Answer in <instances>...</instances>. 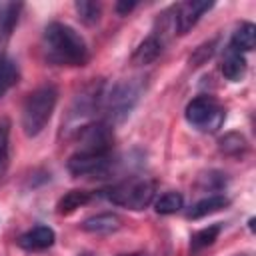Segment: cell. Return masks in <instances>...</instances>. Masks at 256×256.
I'll return each mask as SVG.
<instances>
[{
    "label": "cell",
    "mask_w": 256,
    "mask_h": 256,
    "mask_svg": "<svg viewBox=\"0 0 256 256\" xmlns=\"http://www.w3.org/2000/svg\"><path fill=\"white\" fill-rule=\"evenodd\" d=\"M44 52L52 64L84 66L88 62V46L84 38L68 24L50 22L44 30Z\"/></svg>",
    "instance_id": "6da1fadb"
},
{
    "label": "cell",
    "mask_w": 256,
    "mask_h": 256,
    "mask_svg": "<svg viewBox=\"0 0 256 256\" xmlns=\"http://www.w3.org/2000/svg\"><path fill=\"white\" fill-rule=\"evenodd\" d=\"M56 102H58V90L52 84L40 86L26 96L22 106V128L28 136H36L46 128Z\"/></svg>",
    "instance_id": "7a4b0ae2"
},
{
    "label": "cell",
    "mask_w": 256,
    "mask_h": 256,
    "mask_svg": "<svg viewBox=\"0 0 256 256\" xmlns=\"http://www.w3.org/2000/svg\"><path fill=\"white\" fill-rule=\"evenodd\" d=\"M156 192V184L148 178H128L118 184H112L110 188L102 190V196L110 200L116 206L128 208V210H144L152 204Z\"/></svg>",
    "instance_id": "3957f363"
},
{
    "label": "cell",
    "mask_w": 256,
    "mask_h": 256,
    "mask_svg": "<svg viewBox=\"0 0 256 256\" xmlns=\"http://www.w3.org/2000/svg\"><path fill=\"white\" fill-rule=\"evenodd\" d=\"M140 90H142V86H140L138 78L126 80V82H118V84H114L110 88L102 86L98 108L102 112H106V116L112 122H120L130 114L132 106L136 104V100L140 96Z\"/></svg>",
    "instance_id": "277c9868"
},
{
    "label": "cell",
    "mask_w": 256,
    "mask_h": 256,
    "mask_svg": "<svg viewBox=\"0 0 256 256\" xmlns=\"http://www.w3.org/2000/svg\"><path fill=\"white\" fill-rule=\"evenodd\" d=\"M184 114H186L188 124L202 132H216L224 122L222 106L210 96H198L190 100Z\"/></svg>",
    "instance_id": "5b68a950"
},
{
    "label": "cell",
    "mask_w": 256,
    "mask_h": 256,
    "mask_svg": "<svg viewBox=\"0 0 256 256\" xmlns=\"http://www.w3.org/2000/svg\"><path fill=\"white\" fill-rule=\"evenodd\" d=\"M114 164L112 152H90V150H78L74 152L66 168L74 176H104Z\"/></svg>",
    "instance_id": "8992f818"
},
{
    "label": "cell",
    "mask_w": 256,
    "mask_h": 256,
    "mask_svg": "<svg viewBox=\"0 0 256 256\" xmlns=\"http://www.w3.org/2000/svg\"><path fill=\"white\" fill-rule=\"evenodd\" d=\"M78 144L80 150H90V152H110L114 134L108 122H88L76 128Z\"/></svg>",
    "instance_id": "52a82bcc"
},
{
    "label": "cell",
    "mask_w": 256,
    "mask_h": 256,
    "mask_svg": "<svg viewBox=\"0 0 256 256\" xmlns=\"http://www.w3.org/2000/svg\"><path fill=\"white\" fill-rule=\"evenodd\" d=\"M214 6V2H198V0H188L182 2L174 8V28L178 34H186L190 28L196 26V22L202 18L204 12H208Z\"/></svg>",
    "instance_id": "ba28073f"
},
{
    "label": "cell",
    "mask_w": 256,
    "mask_h": 256,
    "mask_svg": "<svg viewBox=\"0 0 256 256\" xmlns=\"http://www.w3.org/2000/svg\"><path fill=\"white\" fill-rule=\"evenodd\" d=\"M56 240V234L52 228L48 226H34L30 228L28 232H24L20 238H18V246L22 250H28V252H40V250H46L54 244Z\"/></svg>",
    "instance_id": "9c48e42d"
},
{
    "label": "cell",
    "mask_w": 256,
    "mask_h": 256,
    "mask_svg": "<svg viewBox=\"0 0 256 256\" xmlns=\"http://www.w3.org/2000/svg\"><path fill=\"white\" fill-rule=\"evenodd\" d=\"M122 220L120 216L112 214V212H102V214H94L90 218H86L80 226L82 230L90 232V234H110V232H116L120 228Z\"/></svg>",
    "instance_id": "30bf717a"
},
{
    "label": "cell",
    "mask_w": 256,
    "mask_h": 256,
    "mask_svg": "<svg viewBox=\"0 0 256 256\" xmlns=\"http://www.w3.org/2000/svg\"><path fill=\"white\" fill-rule=\"evenodd\" d=\"M222 74L230 82L242 80L244 74H246V58H244V54L228 46L226 54H224V60H222Z\"/></svg>",
    "instance_id": "8fae6325"
},
{
    "label": "cell",
    "mask_w": 256,
    "mask_h": 256,
    "mask_svg": "<svg viewBox=\"0 0 256 256\" xmlns=\"http://www.w3.org/2000/svg\"><path fill=\"white\" fill-rule=\"evenodd\" d=\"M162 40L156 36V34H150L148 38H144L140 44H138V48L134 50V54H132V62L134 64H138V66H146V64H152L158 56H160V52H162Z\"/></svg>",
    "instance_id": "7c38bea8"
},
{
    "label": "cell",
    "mask_w": 256,
    "mask_h": 256,
    "mask_svg": "<svg viewBox=\"0 0 256 256\" xmlns=\"http://www.w3.org/2000/svg\"><path fill=\"white\" fill-rule=\"evenodd\" d=\"M20 10H22L20 2H0V46L10 38L18 22Z\"/></svg>",
    "instance_id": "4fadbf2b"
},
{
    "label": "cell",
    "mask_w": 256,
    "mask_h": 256,
    "mask_svg": "<svg viewBox=\"0 0 256 256\" xmlns=\"http://www.w3.org/2000/svg\"><path fill=\"white\" fill-rule=\"evenodd\" d=\"M228 206V198L226 196H222V194H212V196H208V198H202L200 202H196L190 210H188V218L190 220H198V218H204V216H208V214H214V212H218V210H222V208H226Z\"/></svg>",
    "instance_id": "5bb4252c"
},
{
    "label": "cell",
    "mask_w": 256,
    "mask_h": 256,
    "mask_svg": "<svg viewBox=\"0 0 256 256\" xmlns=\"http://www.w3.org/2000/svg\"><path fill=\"white\" fill-rule=\"evenodd\" d=\"M256 44V26L252 22H242L230 40V48L238 50V52H250Z\"/></svg>",
    "instance_id": "9a60e30c"
},
{
    "label": "cell",
    "mask_w": 256,
    "mask_h": 256,
    "mask_svg": "<svg viewBox=\"0 0 256 256\" xmlns=\"http://www.w3.org/2000/svg\"><path fill=\"white\" fill-rule=\"evenodd\" d=\"M90 200H92V194H90L88 190H70V192H66V194L58 200L56 212H58V214H72L74 210H78L80 206L88 204Z\"/></svg>",
    "instance_id": "2e32d148"
},
{
    "label": "cell",
    "mask_w": 256,
    "mask_h": 256,
    "mask_svg": "<svg viewBox=\"0 0 256 256\" xmlns=\"http://www.w3.org/2000/svg\"><path fill=\"white\" fill-rule=\"evenodd\" d=\"M18 78H20V70H18L16 62L8 56H0V98L12 86H16Z\"/></svg>",
    "instance_id": "e0dca14e"
},
{
    "label": "cell",
    "mask_w": 256,
    "mask_h": 256,
    "mask_svg": "<svg viewBox=\"0 0 256 256\" xmlns=\"http://www.w3.org/2000/svg\"><path fill=\"white\" fill-rule=\"evenodd\" d=\"M220 232H222V224H210V226L194 232L190 238V252H198L202 248L212 246L216 242V238L220 236Z\"/></svg>",
    "instance_id": "ac0fdd59"
},
{
    "label": "cell",
    "mask_w": 256,
    "mask_h": 256,
    "mask_svg": "<svg viewBox=\"0 0 256 256\" xmlns=\"http://www.w3.org/2000/svg\"><path fill=\"white\" fill-rule=\"evenodd\" d=\"M182 206H184V198H182L180 192H166V194H162V196L154 202V210H156L158 214H164V216L176 214Z\"/></svg>",
    "instance_id": "d6986e66"
},
{
    "label": "cell",
    "mask_w": 256,
    "mask_h": 256,
    "mask_svg": "<svg viewBox=\"0 0 256 256\" xmlns=\"http://www.w3.org/2000/svg\"><path fill=\"white\" fill-rule=\"evenodd\" d=\"M218 144H220V150H222L224 154H228V156H240V154H244L246 148H248L244 136L238 134V132H228V134H224Z\"/></svg>",
    "instance_id": "ffe728a7"
},
{
    "label": "cell",
    "mask_w": 256,
    "mask_h": 256,
    "mask_svg": "<svg viewBox=\"0 0 256 256\" xmlns=\"http://www.w3.org/2000/svg\"><path fill=\"white\" fill-rule=\"evenodd\" d=\"M74 6H76V12H78V18H80L84 24L92 26V24H96V22L100 20L102 6H100L98 2H90V0H78Z\"/></svg>",
    "instance_id": "44dd1931"
},
{
    "label": "cell",
    "mask_w": 256,
    "mask_h": 256,
    "mask_svg": "<svg viewBox=\"0 0 256 256\" xmlns=\"http://www.w3.org/2000/svg\"><path fill=\"white\" fill-rule=\"evenodd\" d=\"M10 122L6 118H0V176L8 168L10 158Z\"/></svg>",
    "instance_id": "7402d4cb"
},
{
    "label": "cell",
    "mask_w": 256,
    "mask_h": 256,
    "mask_svg": "<svg viewBox=\"0 0 256 256\" xmlns=\"http://www.w3.org/2000/svg\"><path fill=\"white\" fill-rule=\"evenodd\" d=\"M214 46H216L214 40H212V42H206V44H202V46H198L196 52L190 56V64H192V66H200V64H204V62L214 54Z\"/></svg>",
    "instance_id": "603a6c76"
},
{
    "label": "cell",
    "mask_w": 256,
    "mask_h": 256,
    "mask_svg": "<svg viewBox=\"0 0 256 256\" xmlns=\"http://www.w3.org/2000/svg\"><path fill=\"white\" fill-rule=\"evenodd\" d=\"M136 8V2L134 0H120V2H116V12L118 14H128L130 10H134Z\"/></svg>",
    "instance_id": "cb8c5ba5"
},
{
    "label": "cell",
    "mask_w": 256,
    "mask_h": 256,
    "mask_svg": "<svg viewBox=\"0 0 256 256\" xmlns=\"http://www.w3.org/2000/svg\"><path fill=\"white\" fill-rule=\"evenodd\" d=\"M120 256H146L144 252H130V254H120Z\"/></svg>",
    "instance_id": "d4e9b609"
},
{
    "label": "cell",
    "mask_w": 256,
    "mask_h": 256,
    "mask_svg": "<svg viewBox=\"0 0 256 256\" xmlns=\"http://www.w3.org/2000/svg\"><path fill=\"white\" fill-rule=\"evenodd\" d=\"M84 256H90V254H84Z\"/></svg>",
    "instance_id": "484cf974"
},
{
    "label": "cell",
    "mask_w": 256,
    "mask_h": 256,
    "mask_svg": "<svg viewBox=\"0 0 256 256\" xmlns=\"http://www.w3.org/2000/svg\"><path fill=\"white\" fill-rule=\"evenodd\" d=\"M238 256H242V254H238Z\"/></svg>",
    "instance_id": "4316f807"
}]
</instances>
